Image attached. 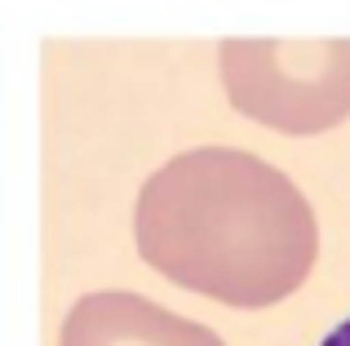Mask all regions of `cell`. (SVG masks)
<instances>
[{
  "label": "cell",
  "instance_id": "277c9868",
  "mask_svg": "<svg viewBox=\"0 0 350 346\" xmlns=\"http://www.w3.org/2000/svg\"><path fill=\"white\" fill-rule=\"evenodd\" d=\"M319 346H350V320H342V324H337V329L328 333V338L319 342Z\"/></svg>",
  "mask_w": 350,
  "mask_h": 346
},
{
  "label": "cell",
  "instance_id": "7a4b0ae2",
  "mask_svg": "<svg viewBox=\"0 0 350 346\" xmlns=\"http://www.w3.org/2000/svg\"><path fill=\"white\" fill-rule=\"evenodd\" d=\"M222 89L266 129L310 138L350 116V40H222Z\"/></svg>",
  "mask_w": 350,
  "mask_h": 346
},
{
  "label": "cell",
  "instance_id": "6da1fadb",
  "mask_svg": "<svg viewBox=\"0 0 350 346\" xmlns=\"http://www.w3.org/2000/svg\"><path fill=\"white\" fill-rule=\"evenodd\" d=\"M133 240L164 280L239 311L293 297L319 258L297 182L235 147H196L155 169L137 191Z\"/></svg>",
  "mask_w": 350,
  "mask_h": 346
},
{
  "label": "cell",
  "instance_id": "3957f363",
  "mask_svg": "<svg viewBox=\"0 0 350 346\" xmlns=\"http://www.w3.org/2000/svg\"><path fill=\"white\" fill-rule=\"evenodd\" d=\"M58 346H226L213 329L142 293H89L67 311Z\"/></svg>",
  "mask_w": 350,
  "mask_h": 346
}]
</instances>
